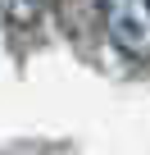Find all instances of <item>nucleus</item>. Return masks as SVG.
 <instances>
[{"label": "nucleus", "mask_w": 150, "mask_h": 155, "mask_svg": "<svg viewBox=\"0 0 150 155\" xmlns=\"http://www.w3.org/2000/svg\"><path fill=\"white\" fill-rule=\"evenodd\" d=\"M0 5H5V18H9L14 32H32L41 9H46V0H0Z\"/></svg>", "instance_id": "2"}, {"label": "nucleus", "mask_w": 150, "mask_h": 155, "mask_svg": "<svg viewBox=\"0 0 150 155\" xmlns=\"http://www.w3.org/2000/svg\"><path fill=\"white\" fill-rule=\"evenodd\" d=\"M100 18L127 59L150 64V0H100Z\"/></svg>", "instance_id": "1"}]
</instances>
